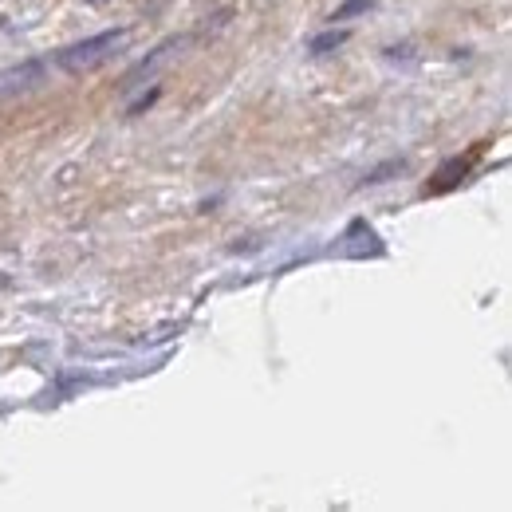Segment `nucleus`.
<instances>
[{
	"instance_id": "f03ea898",
	"label": "nucleus",
	"mask_w": 512,
	"mask_h": 512,
	"mask_svg": "<svg viewBox=\"0 0 512 512\" xmlns=\"http://www.w3.org/2000/svg\"><path fill=\"white\" fill-rule=\"evenodd\" d=\"M40 83H44V64H40V60H28V64L0 71V95H20V91H36Z\"/></svg>"
},
{
	"instance_id": "7ed1b4c3",
	"label": "nucleus",
	"mask_w": 512,
	"mask_h": 512,
	"mask_svg": "<svg viewBox=\"0 0 512 512\" xmlns=\"http://www.w3.org/2000/svg\"><path fill=\"white\" fill-rule=\"evenodd\" d=\"M347 245H343V253L347 256H379L383 253V245H379V233L367 225V221H355L351 229H347V237H343Z\"/></svg>"
},
{
	"instance_id": "20e7f679",
	"label": "nucleus",
	"mask_w": 512,
	"mask_h": 512,
	"mask_svg": "<svg viewBox=\"0 0 512 512\" xmlns=\"http://www.w3.org/2000/svg\"><path fill=\"white\" fill-rule=\"evenodd\" d=\"M347 36H351L347 28H335V24H331V32H323V36H316V40L308 44V52H312V56H327V52L343 48V44H347Z\"/></svg>"
},
{
	"instance_id": "f257e3e1",
	"label": "nucleus",
	"mask_w": 512,
	"mask_h": 512,
	"mask_svg": "<svg viewBox=\"0 0 512 512\" xmlns=\"http://www.w3.org/2000/svg\"><path fill=\"white\" fill-rule=\"evenodd\" d=\"M127 40H130V28H115V32L87 36V40H79V44L64 48V52L56 56V64H60V71H67V75H87V71L103 67L107 60H115V56L127 48Z\"/></svg>"
},
{
	"instance_id": "423d86ee",
	"label": "nucleus",
	"mask_w": 512,
	"mask_h": 512,
	"mask_svg": "<svg viewBox=\"0 0 512 512\" xmlns=\"http://www.w3.org/2000/svg\"><path fill=\"white\" fill-rule=\"evenodd\" d=\"M402 170H406V162L394 158V162H386V166H379V170L367 174V186H379V182H386V174H402Z\"/></svg>"
},
{
	"instance_id": "39448f33",
	"label": "nucleus",
	"mask_w": 512,
	"mask_h": 512,
	"mask_svg": "<svg viewBox=\"0 0 512 512\" xmlns=\"http://www.w3.org/2000/svg\"><path fill=\"white\" fill-rule=\"evenodd\" d=\"M371 4H375V0H343V4H339V8H335V12L327 16V20H331V24H343V20L359 16V12H367Z\"/></svg>"
},
{
	"instance_id": "0eeeda50",
	"label": "nucleus",
	"mask_w": 512,
	"mask_h": 512,
	"mask_svg": "<svg viewBox=\"0 0 512 512\" xmlns=\"http://www.w3.org/2000/svg\"><path fill=\"white\" fill-rule=\"evenodd\" d=\"M91 4H103V0H91Z\"/></svg>"
}]
</instances>
